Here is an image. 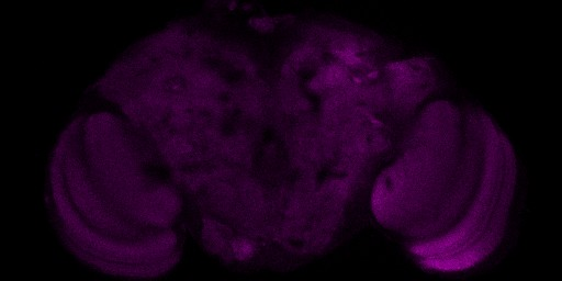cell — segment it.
<instances>
[{
    "label": "cell",
    "instance_id": "6da1fadb",
    "mask_svg": "<svg viewBox=\"0 0 562 281\" xmlns=\"http://www.w3.org/2000/svg\"><path fill=\"white\" fill-rule=\"evenodd\" d=\"M404 147L376 181L373 210L407 238L413 256L440 271L484 260L499 244L514 196L512 147L482 111L426 103Z\"/></svg>",
    "mask_w": 562,
    "mask_h": 281
},
{
    "label": "cell",
    "instance_id": "7a4b0ae2",
    "mask_svg": "<svg viewBox=\"0 0 562 281\" xmlns=\"http://www.w3.org/2000/svg\"><path fill=\"white\" fill-rule=\"evenodd\" d=\"M159 161L113 105L81 113L64 131L49 166L50 210L63 238L89 265L140 277L172 265L170 226L181 201L159 177Z\"/></svg>",
    "mask_w": 562,
    "mask_h": 281
}]
</instances>
